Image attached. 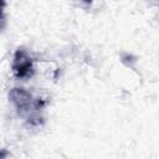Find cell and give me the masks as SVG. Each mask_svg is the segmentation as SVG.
I'll return each mask as SVG.
<instances>
[{
    "mask_svg": "<svg viewBox=\"0 0 159 159\" xmlns=\"http://www.w3.org/2000/svg\"><path fill=\"white\" fill-rule=\"evenodd\" d=\"M12 71L17 78H29L34 73L32 60L29 53L24 50H17L14 55L12 61Z\"/></svg>",
    "mask_w": 159,
    "mask_h": 159,
    "instance_id": "obj_1",
    "label": "cell"
},
{
    "mask_svg": "<svg viewBox=\"0 0 159 159\" xmlns=\"http://www.w3.org/2000/svg\"><path fill=\"white\" fill-rule=\"evenodd\" d=\"M10 98L21 114L30 112V109H39V106L34 104L31 94L22 88H14L10 93Z\"/></svg>",
    "mask_w": 159,
    "mask_h": 159,
    "instance_id": "obj_2",
    "label": "cell"
},
{
    "mask_svg": "<svg viewBox=\"0 0 159 159\" xmlns=\"http://www.w3.org/2000/svg\"><path fill=\"white\" fill-rule=\"evenodd\" d=\"M83 1H86V2H91L92 0H83Z\"/></svg>",
    "mask_w": 159,
    "mask_h": 159,
    "instance_id": "obj_3",
    "label": "cell"
}]
</instances>
